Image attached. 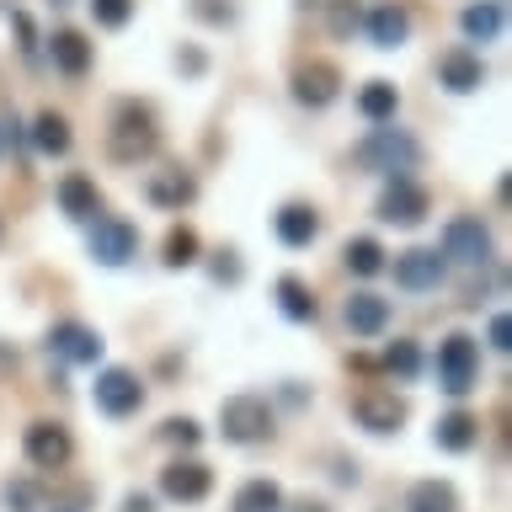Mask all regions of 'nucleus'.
Returning a JSON list of instances; mask_svg holds the SVG:
<instances>
[{
  "label": "nucleus",
  "mask_w": 512,
  "mask_h": 512,
  "mask_svg": "<svg viewBox=\"0 0 512 512\" xmlns=\"http://www.w3.org/2000/svg\"><path fill=\"white\" fill-rule=\"evenodd\" d=\"M352 160H358L363 171H379V176H406L416 166V139L395 123H374L358 144H352Z\"/></svg>",
  "instance_id": "1"
},
{
  "label": "nucleus",
  "mask_w": 512,
  "mask_h": 512,
  "mask_svg": "<svg viewBox=\"0 0 512 512\" xmlns=\"http://www.w3.org/2000/svg\"><path fill=\"white\" fill-rule=\"evenodd\" d=\"M160 150V134H155V123H150V112L144 107H118V118H112L107 128V155L118 160V166H139V160H150Z\"/></svg>",
  "instance_id": "2"
},
{
  "label": "nucleus",
  "mask_w": 512,
  "mask_h": 512,
  "mask_svg": "<svg viewBox=\"0 0 512 512\" xmlns=\"http://www.w3.org/2000/svg\"><path fill=\"white\" fill-rule=\"evenodd\" d=\"M219 427L230 443H262L272 438V406L262 395H230L219 406Z\"/></svg>",
  "instance_id": "3"
},
{
  "label": "nucleus",
  "mask_w": 512,
  "mask_h": 512,
  "mask_svg": "<svg viewBox=\"0 0 512 512\" xmlns=\"http://www.w3.org/2000/svg\"><path fill=\"white\" fill-rule=\"evenodd\" d=\"M443 262L454 267H486L491 262V235L480 219H448L443 230Z\"/></svg>",
  "instance_id": "4"
},
{
  "label": "nucleus",
  "mask_w": 512,
  "mask_h": 512,
  "mask_svg": "<svg viewBox=\"0 0 512 512\" xmlns=\"http://www.w3.org/2000/svg\"><path fill=\"white\" fill-rule=\"evenodd\" d=\"M475 363H480V352H475V342L464 331H454L448 342L438 347V384L448 395H464L475 384Z\"/></svg>",
  "instance_id": "5"
},
{
  "label": "nucleus",
  "mask_w": 512,
  "mask_h": 512,
  "mask_svg": "<svg viewBox=\"0 0 512 512\" xmlns=\"http://www.w3.org/2000/svg\"><path fill=\"white\" fill-rule=\"evenodd\" d=\"M139 251V230L128 219H96L91 224V256L102 267H123Z\"/></svg>",
  "instance_id": "6"
},
{
  "label": "nucleus",
  "mask_w": 512,
  "mask_h": 512,
  "mask_svg": "<svg viewBox=\"0 0 512 512\" xmlns=\"http://www.w3.org/2000/svg\"><path fill=\"white\" fill-rule=\"evenodd\" d=\"M160 491H166L171 502H203V496L214 491V470L198 459H176L160 470Z\"/></svg>",
  "instance_id": "7"
},
{
  "label": "nucleus",
  "mask_w": 512,
  "mask_h": 512,
  "mask_svg": "<svg viewBox=\"0 0 512 512\" xmlns=\"http://www.w3.org/2000/svg\"><path fill=\"white\" fill-rule=\"evenodd\" d=\"M443 272L448 262L438 251H427V246H416V251H400L395 256V283L400 288H411V294H427V288H438L443 283Z\"/></svg>",
  "instance_id": "8"
},
{
  "label": "nucleus",
  "mask_w": 512,
  "mask_h": 512,
  "mask_svg": "<svg viewBox=\"0 0 512 512\" xmlns=\"http://www.w3.org/2000/svg\"><path fill=\"white\" fill-rule=\"evenodd\" d=\"M22 448H27V459L38 464V470H59V464H70V448L75 443H70V432H64L59 422H32Z\"/></svg>",
  "instance_id": "9"
},
{
  "label": "nucleus",
  "mask_w": 512,
  "mask_h": 512,
  "mask_svg": "<svg viewBox=\"0 0 512 512\" xmlns=\"http://www.w3.org/2000/svg\"><path fill=\"white\" fill-rule=\"evenodd\" d=\"M48 352L64 363H96L102 358V336L91 326H80V320H59V326L48 331Z\"/></svg>",
  "instance_id": "10"
},
{
  "label": "nucleus",
  "mask_w": 512,
  "mask_h": 512,
  "mask_svg": "<svg viewBox=\"0 0 512 512\" xmlns=\"http://www.w3.org/2000/svg\"><path fill=\"white\" fill-rule=\"evenodd\" d=\"M96 406H102L107 416H128L144 406V384L128 374V368H107L102 379H96Z\"/></svg>",
  "instance_id": "11"
},
{
  "label": "nucleus",
  "mask_w": 512,
  "mask_h": 512,
  "mask_svg": "<svg viewBox=\"0 0 512 512\" xmlns=\"http://www.w3.org/2000/svg\"><path fill=\"white\" fill-rule=\"evenodd\" d=\"M427 214V192L411 182V176H395L390 187H384V198H379V219L384 224H416Z\"/></svg>",
  "instance_id": "12"
},
{
  "label": "nucleus",
  "mask_w": 512,
  "mask_h": 512,
  "mask_svg": "<svg viewBox=\"0 0 512 512\" xmlns=\"http://www.w3.org/2000/svg\"><path fill=\"white\" fill-rule=\"evenodd\" d=\"M438 80L448 91H480L486 86V64H480V54H470V48H448V54L438 59Z\"/></svg>",
  "instance_id": "13"
},
{
  "label": "nucleus",
  "mask_w": 512,
  "mask_h": 512,
  "mask_svg": "<svg viewBox=\"0 0 512 512\" xmlns=\"http://www.w3.org/2000/svg\"><path fill=\"white\" fill-rule=\"evenodd\" d=\"M352 416H358V427H368V432H395L400 422H406V406H400L395 395L368 390V395L352 400Z\"/></svg>",
  "instance_id": "14"
},
{
  "label": "nucleus",
  "mask_w": 512,
  "mask_h": 512,
  "mask_svg": "<svg viewBox=\"0 0 512 512\" xmlns=\"http://www.w3.org/2000/svg\"><path fill=\"white\" fill-rule=\"evenodd\" d=\"M368 38H374V48H400L411 38V11L395 6V0L374 6V11H368Z\"/></svg>",
  "instance_id": "15"
},
{
  "label": "nucleus",
  "mask_w": 512,
  "mask_h": 512,
  "mask_svg": "<svg viewBox=\"0 0 512 512\" xmlns=\"http://www.w3.org/2000/svg\"><path fill=\"white\" fill-rule=\"evenodd\" d=\"M336 86H342V75H336L331 64H304V70L294 75V96L304 107H326L336 96Z\"/></svg>",
  "instance_id": "16"
},
{
  "label": "nucleus",
  "mask_w": 512,
  "mask_h": 512,
  "mask_svg": "<svg viewBox=\"0 0 512 512\" xmlns=\"http://www.w3.org/2000/svg\"><path fill=\"white\" fill-rule=\"evenodd\" d=\"M347 326H352V336H379L384 326H390V299H379V294H352V299H347Z\"/></svg>",
  "instance_id": "17"
},
{
  "label": "nucleus",
  "mask_w": 512,
  "mask_h": 512,
  "mask_svg": "<svg viewBox=\"0 0 512 512\" xmlns=\"http://www.w3.org/2000/svg\"><path fill=\"white\" fill-rule=\"evenodd\" d=\"M48 54H54V64H59L64 75H86L91 70V43L80 38V32H70V27L48 38Z\"/></svg>",
  "instance_id": "18"
},
{
  "label": "nucleus",
  "mask_w": 512,
  "mask_h": 512,
  "mask_svg": "<svg viewBox=\"0 0 512 512\" xmlns=\"http://www.w3.org/2000/svg\"><path fill=\"white\" fill-rule=\"evenodd\" d=\"M464 32H470L475 43H491V38H502V27H507V11H502V0H480V6H470L459 16Z\"/></svg>",
  "instance_id": "19"
},
{
  "label": "nucleus",
  "mask_w": 512,
  "mask_h": 512,
  "mask_svg": "<svg viewBox=\"0 0 512 512\" xmlns=\"http://www.w3.org/2000/svg\"><path fill=\"white\" fill-rule=\"evenodd\" d=\"M406 512H459V496L448 480H416L406 496Z\"/></svg>",
  "instance_id": "20"
},
{
  "label": "nucleus",
  "mask_w": 512,
  "mask_h": 512,
  "mask_svg": "<svg viewBox=\"0 0 512 512\" xmlns=\"http://www.w3.org/2000/svg\"><path fill=\"white\" fill-rule=\"evenodd\" d=\"M59 208L70 219H96L102 198H96V187L86 182V176H64V182H59Z\"/></svg>",
  "instance_id": "21"
},
{
  "label": "nucleus",
  "mask_w": 512,
  "mask_h": 512,
  "mask_svg": "<svg viewBox=\"0 0 512 512\" xmlns=\"http://www.w3.org/2000/svg\"><path fill=\"white\" fill-rule=\"evenodd\" d=\"M315 230H320V219H315V208H304V203H288L278 214V240L283 246H310Z\"/></svg>",
  "instance_id": "22"
},
{
  "label": "nucleus",
  "mask_w": 512,
  "mask_h": 512,
  "mask_svg": "<svg viewBox=\"0 0 512 512\" xmlns=\"http://www.w3.org/2000/svg\"><path fill=\"white\" fill-rule=\"evenodd\" d=\"M395 102H400V96H395L390 80H368V86L358 91V112H363L368 123H390L395 118Z\"/></svg>",
  "instance_id": "23"
},
{
  "label": "nucleus",
  "mask_w": 512,
  "mask_h": 512,
  "mask_svg": "<svg viewBox=\"0 0 512 512\" xmlns=\"http://www.w3.org/2000/svg\"><path fill=\"white\" fill-rule=\"evenodd\" d=\"M150 203H160V208H182V203H192V176H182V171H171V176H150Z\"/></svg>",
  "instance_id": "24"
},
{
  "label": "nucleus",
  "mask_w": 512,
  "mask_h": 512,
  "mask_svg": "<svg viewBox=\"0 0 512 512\" xmlns=\"http://www.w3.org/2000/svg\"><path fill=\"white\" fill-rule=\"evenodd\" d=\"M235 512H283V491L272 480H246L235 491Z\"/></svg>",
  "instance_id": "25"
},
{
  "label": "nucleus",
  "mask_w": 512,
  "mask_h": 512,
  "mask_svg": "<svg viewBox=\"0 0 512 512\" xmlns=\"http://www.w3.org/2000/svg\"><path fill=\"white\" fill-rule=\"evenodd\" d=\"M32 144H38L43 155H64V150H70V123H64L59 112H38V123H32Z\"/></svg>",
  "instance_id": "26"
},
{
  "label": "nucleus",
  "mask_w": 512,
  "mask_h": 512,
  "mask_svg": "<svg viewBox=\"0 0 512 512\" xmlns=\"http://www.w3.org/2000/svg\"><path fill=\"white\" fill-rule=\"evenodd\" d=\"M475 432H480L475 416L454 411V416H443V422H438V448H448V454H464V448L475 443Z\"/></svg>",
  "instance_id": "27"
},
{
  "label": "nucleus",
  "mask_w": 512,
  "mask_h": 512,
  "mask_svg": "<svg viewBox=\"0 0 512 512\" xmlns=\"http://www.w3.org/2000/svg\"><path fill=\"white\" fill-rule=\"evenodd\" d=\"M278 299H283V315L288 320H315V299H310V288H304L299 278H283L278 283Z\"/></svg>",
  "instance_id": "28"
},
{
  "label": "nucleus",
  "mask_w": 512,
  "mask_h": 512,
  "mask_svg": "<svg viewBox=\"0 0 512 512\" xmlns=\"http://www.w3.org/2000/svg\"><path fill=\"white\" fill-rule=\"evenodd\" d=\"M347 267L358 272V278H374V272L384 267V251H379V240H347Z\"/></svg>",
  "instance_id": "29"
},
{
  "label": "nucleus",
  "mask_w": 512,
  "mask_h": 512,
  "mask_svg": "<svg viewBox=\"0 0 512 512\" xmlns=\"http://www.w3.org/2000/svg\"><path fill=\"white\" fill-rule=\"evenodd\" d=\"M326 22H331L336 38H352V32H358V22H363L358 0H326Z\"/></svg>",
  "instance_id": "30"
},
{
  "label": "nucleus",
  "mask_w": 512,
  "mask_h": 512,
  "mask_svg": "<svg viewBox=\"0 0 512 512\" xmlns=\"http://www.w3.org/2000/svg\"><path fill=\"white\" fill-rule=\"evenodd\" d=\"M384 368H390L395 379H416V368H422V352H416V342H395L390 352H384Z\"/></svg>",
  "instance_id": "31"
},
{
  "label": "nucleus",
  "mask_w": 512,
  "mask_h": 512,
  "mask_svg": "<svg viewBox=\"0 0 512 512\" xmlns=\"http://www.w3.org/2000/svg\"><path fill=\"white\" fill-rule=\"evenodd\" d=\"M166 262H171V267L198 262V235H192V230H171V235H166Z\"/></svg>",
  "instance_id": "32"
},
{
  "label": "nucleus",
  "mask_w": 512,
  "mask_h": 512,
  "mask_svg": "<svg viewBox=\"0 0 512 512\" xmlns=\"http://www.w3.org/2000/svg\"><path fill=\"white\" fill-rule=\"evenodd\" d=\"M91 16L102 27H123L128 16H134V0H91Z\"/></svg>",
  "instance_id": "33"
},
{
  "label": "nucleus",
  "mask_w": 512,
  "mask_h": 512,
  "mask_svg": "<svg viewBox=\"0 0 512 512\" xmlns=\"http://www.w3.org/2000/svg\"><path fill=\"white\" fill-rule=\"evenodd\" d=\"M6 507L11 512H38V486H32V480H11V486H6Z\"/></svg>",
  "instance_id": "34"
},
{
  "label": "nucleus",
  "mask_w": 512,
  "mask_h": 512,
  "mask_svg": "<svg viewBox=\"0 0 512 512\" xmlns=\"http://www.w3.org/2000/svg\"><path fill=\"white\" fill-rule=\"evenodd\" d=\"M166 438H171V443H187V448H192V443L203 438V432H198V422H187V416H171V422H166Z\"/></svg>",
  "instance_id": "35"
},
{
  "label": "nucleus",
  "mask_w": 512,
  "mask_h": 512,
  "mask_svg": "<svg viewBox=\"0 0 512 512\" xmlns=\"http://www.w3.org/2000/svg\"><path fill=\"white\" fill-rule=\"evenodd\" d=\"M491 347H496V352H507V347H512V320H507V315H496V320H491Z\"/></svg>",
  "instance_id": "36"
},
{
  "label": "nucleus",
  "mask_w": 512,
  "mask_h": 512,
  "mask_svg": "<svg viewBox=\"0 0 512 512\" xmlns=\"http://www.w3.org/2000/svg\"><path fill=\"white\" fill-rule=\"evenodd\" d=\"M11 22H16V32H22V54H38V43H32V22H27V16L16 11Z\"/></svg>",
  "instance_id": "37"
},
{
  "label": "nucleus",
  "mask_w": 512,
  "mask_h": 512,
  "mask_svg": "<svg viewBox=\"0 0 512 512\" xmlns=\"http://www.w3.org/2000/svg\"><path fill=\"white\" fill-rule=\"evenodd\" d=\"M123 512H155V507H150V496H128Z\"/></svg>",
  "instance_id": "38"
},
{
  "label": "nucleus",
  "mask_w": 512,
  "mask_h": 512,
  "mask_svg": "<svg viewBox=\"0 0 512 512\" xmlns=\"http://www.w3.org/2000/svg\"><path fill=\"white\" fill-rule=\"evenodd\" d=\"M288 512H326L320 502H299V507H288Z\"/></svg>",
  "instance_id": "39"
},
{
  "label": "nucleus",
  "mask_w": 512,
  "mask_h": 512,
  "mask_svg": "<svg viewBox=\"0 0 512 512\" xmlns=\"http://www.w3.org/2000/svg\"><path fill=\"white\" fill-rule=\"evenodd\" d=\"M0 11H11V0H0Z\"/></svg>",
  "instance_id": "40"
},
{
  "label": "nucleus",
  "mask_w": 512,
  "mask_h": 512,
  "mask_svg": "<svg viewBox=\"0 0 512 512\" xmlns=\"http://www.w3.org/2000/svg\"><path fill=\"white\" fill-rule=\"evenodd\" d=\"M0 144H6V128H0Z\"/></svg>",
  "instance_id": "41"
},
{
  "label": "nucleus",
  "mask_w": 512,
  "mask_h": 512,
  "mask_svg": "<svg viewBox=\"0 0 512 512\" xmlns=\"http://www.w3.org/2000/svg\"><path fill=\"white\" fill-rule=\"evenodd\" d=\"M54 6H64V0H54Z\"/></svg>",
  "instance_id": "42"
}]
</instances>
